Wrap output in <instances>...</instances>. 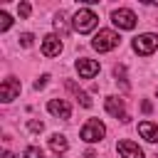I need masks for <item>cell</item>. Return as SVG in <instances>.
Segmentation results:
<instances>
[{"label":"cell","instance_id":"6da1fadb","mask_svg":"<svg viewBox=\"0 0 158 158\" xmlns=\"http://www.w3.org/2000/svg\"><path fill=\"white\" fill-rule=\"evenodd\" d=\"M96 22H99V17H96V12H91L89 7H79V10L74 12V17H72V27H74L79 35L91 32V30L96 27Z\"/></svg>","mask_w":158,"mask_h":158},{"label":"cell","instance_id":"7a4b0ae2","mask_svg":"<svg viewBox=\"0 0 158 158\" xmlns=\"http://www.w3.org/2000/svg\"><path fill=\"white\" fill-rule=\"evenodd\" d=\"M118 42H121V37H118L114 30H99V32L94 35V40H91V47H94L96 52H111V49L118 47Z\"/></svg>","mask_w":158,"mask_h":158},{"label":"cell","instance_id":"3957f363","mask_svg":"<svg viewBox=\"0 0 158 158\" xmlns=\"http://www.w3.org/2000/svg\"><path fill=\"white\" fill-rule=\"evenodd\" d=\"M79 136H81V141H86V143H96V141H101V138L106 136V126H104L99 118H91V121H86V123L81 126Z\"/></svg>","mask_w":158,"mask_h":158},{"label":"cell","instance_id":"277c9868","mask_svg":"<svg viewBox=\"0 0 158 158\" xmlns=\"http://www.w3.org/2000/svg\"><path fill=\"white\" fill-rule=\"evenodd\" d=\"M156 49H158V35H153V32L138 35V37L133 40V52H138V54H143V57L153 54Z\"/></svg>","mask_w":158,"mask_h":158},{"label":"cell","instance_id":"5b68a950","mask_svg":"<svg viewBox=\"0 0 158 158\" xmlns=\"http://www.w3.org/2000/svg\"><path fill=\"white\" fill-rule=\"evenodd\" d=\"M111 22H114L118 30H133L138 20H136V15H133L131 10L118 7V10H114V12H111Z\"/></svg>","mask_w":158,"mask_h":158},{"label":"cell","instance_id":"8992f818","mask_svg":"<svg viewBox=\"0 0 158 158\" xmlns=\"http://www.w3.org/2000/svg\"><path fill=\"white\" fill-rule=\"evenodd\" d=\"M77 72L81 79H91L99 74V62L96 59H89V57H79L77 59Z\"/></svg>","mask_w":158,"mask_h":158},{"label":"cell","instance_id":"52a82bcc","mask_svg":"<svg viewBox=\"0 0 158 158\" xmlns=\"http://www.w3.org/2000/svg\"><path fill=\"white\" fill-rule=\"evenodd\" d=\"M17 96H20V81L12 79V77H7V79L0 84V99H2L5 104H10V101L17 99Z\"/></svg>","mask_w":158,"mask_h":158},{"label":"cell","instance_id":"ba28073f","mask_svg":"<svg viewBox=\"0 0 158 158\" xmlns=\"http://www.w3.org/2000/svg\"><path fill=\"white\" fill-rule=\"evenodd\" d=\"M104 106H106V111L114 116V118H121L123 123L128 121V114H126V106H123V101L118 99V96H106V101H104Z\"/></svg>","mask_w":158,"mask_h":158},{"label":"cell","instance_id":"9c48e42d","mask_svg":"<svg viewBox=\"0 0 158 158\" xmlns=\"http://www.w3.org/2000/svg\"><path fill=\"white\" fill-rule=\"evenodd\" d=\"M47 111L52 114V116H57V118H69L72 116V106L64 101V99H49L47 101Z\"/></svg>","mask_w":158,"mask_h":158},{"label":"cell","instance_id":"30bf717a","mask_svg":"<svg viewBox=\"0 0 158 158\" xmlns=\"http://www.w3.org/2000/svg\"><path fill=\"white\" fill-rule=\"evenodd\" d=\"M116 151L121 153V158H143V151L138 148V143H133V141H118L116 143Z\"/></svg>","mask_w":158,"mask_h":158},{"label":"cell","instance_id":"8fae6325","mask_svg":"<svg viewBox=\"0 0 158 158\" xmlns=\"http://www.w3.org/2000/svg\"><path fill=\"white\" fill-rule=\"evenodd\" d=\"M59 52H62V40L57 35H47L42 40V54L44 57H57Z\"/></svg>","mask_w":158,"mask_h":158},{"label":"cell","instance_id":"7c38bea8","mask_svg":"<svg viewBox=\"0 0 158 158\" xmlns=\"http://www.w3.org/2000/svg\"><path fill=\"white\" fill-rule=\"evenodd\" d=\"M138 133L148 141V143H158V123H151V121H141L138 123Z\"/></svg>","mask_w":158,"mask_h":158},{"label":"cell","instance_id":"4fadbf2b","mask_svg":"<svg viewBox=\"0 0 158 158\" xmlns=\"http://www.w3.org/2000/svg\"><path fill=\"white\" fill-rule=\"evenodd\" d=\"M49 148H52L54 153H64V151L69 148V143H67V138H64L62 133H52V136H49Z\"/></svg>","mask_w":158,"mask_h":158},{"label":"cell","instance_id":"5bb4252c","mask_svg":"<svg viewBox=\"0 0 158 158\" xmlns=\"http://www.w3.org/2000/svg\"><path fill=\"white\" fill-rule=\"evenodd\" d=\"M67 86H69V89H72V91L77 94V99H79V104H81V106H86V109L91 106V99H89V94H84V91H79V89H77V86H74L72 81H67Z\"/></svg>","mask_w":158,"mask_h":158},{"label":"cell","instance_id":"9a60e30c","mask_svg":"<svg viewBox=\"0 0 158 158\" xmlns=\"http://www.w3.org/2000/svg\"><path fill=\"white\" fill-rule=\"evenodd\" d=\"M22 158H44V156H42V151H40L37 146H27V148H25V156H22Z\"/></svg>","mask_w":158,"mask_h":158},{"label":"cell","instance_id":"2e32d148","mask_svg":"<svg viewBox=\"0 0 158 158\" xmlns=\"http://www.w3.org/2000/svg\"><path fill=\"white\" fill-rule=\"evenodd\" d=\"M10 25H12V20H10V15H7V12H0V32H5V30H10Z\"/></svg>","mask_w":158,"mask_h":158},{"label":"cell","instance_id":"e0dca14e","mask_svg":"<svg viewBox=\"0 0 158 158\" xmlns=\"http://www.w3.org/2000/svg\"><path fill=\"white\" fill-rule=\"evenodd\" d=\"M17 12H20V17H30V12H32V5H30V2H20Z\"/></svg>","mask_w":158,"mask_h":158},{"label":"cell","instance_id":"ac0fdd59","mask_svg":"<svg viewBox=\"0 0 158 158\" xmlns=\"http://www.w3.org/2000/svg\"><path fill=\"white\" fill-rule=\"evenodd\" d=\"M32 40H35V37H32L30 32H25V35H20V44H22V47H32Z\"/></svg>","mask_w":158,"mask_h":158},{"label":"cell","instance_id":"d6986e66","mask_svg":"<svg viewBox=\"0 0 158 158\" xmlns=\"http://www.w3.org/2000/svg\"><path fill=\"white\" fill-rule=\"evenodd\" d=\"M47 79H49V74H42V77L35 81V89H44V86H47Z\"/></svg>","mask_w":158,"mask_h":158},{"label":"cell","instance_id":"ffe728a7","mask_svg":"<svg viewBox=\"0 0 158 158\" xmlns=\"http://www.w3.org/2000/svg\"><path fill=\"white\" fill-rule=\"evenodd\" d=\"M27 126H30V131H32V133H40V131L44 128V126H42V121H30Z\"/></svg>","mask_w":158,"mask_h":158},{"label":"cell","instance_id":"44dd1931","mask_svg":"<svg viewBox=\"0 0 158 158\" xmlns=\"http://www.w3.org/2000/svg\"><path fill=\"white\" fill-rule=\"evenodd\" d=\"M2 158H15V156H12L10 151H5V153H2Z\"/></svg>","mask_w":158,"mask_h":158},{"label":"cell","instance_id":"7402d4cb","mask_svg":"<svg viewBox=\"0 0 158 158\" xmlns=\"http://www.w3.org/2000/svg\"><path fill=\"white\" fill-rule=\"evenodd\" d=\"M156 158H158V156H156Z\"/></svg>","mask_w":158,"mask_h":158},{"label":"cell","instance_id":"603a6c76","mask_svg":"<svg viewBox=\"0 0 158 158\" xmlns=\"http://www.w3.org/2000/svg\"><path fill=\"white\" fill-rule=\"evenodd\" d=\"M57 158H59V156H57Z\"/></svg>","mask_w":158,"mask_h":158}]
</instances>
